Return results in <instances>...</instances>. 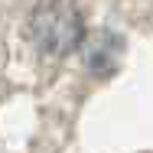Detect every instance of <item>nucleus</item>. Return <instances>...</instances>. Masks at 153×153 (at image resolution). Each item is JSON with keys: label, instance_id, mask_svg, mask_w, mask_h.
I'll use <instances>...</instances> for the list:
<instances>
[{"label": "nucleus", "instance_id": "1", "mask_svg": "<svg viewBox=\"0 0 153 153\" xmlns=\"http://www.w3.org/2000/svg\"><path fill=\"white\" fill-rule=\"evenodd\" d=\"M33 39L42 52L68 56L85 39V16L72 0H42L33 10Z\"/></svg>", "mask_w": 153, "mask_h": 153}]
</instances>
